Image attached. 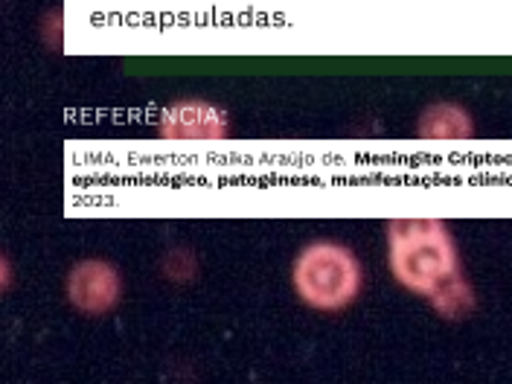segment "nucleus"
Returning a JSON list of instances; mask_svg holds the SVG:
<instances>
[{
  "label": "nucleus",
  "instance_id": "2",
  "mask_svg": "<svg viewBox=\"0 0 512 384\" xmlns=\"http://www.w3.org/2000/svg\"><path fill=\"white\" fill-rule=\"evenodd\" d=\"M364 271L358 256L338 242H312L291 265L297 297L318 312H341L361 294Z\"/></svg>",
  "mask_w": 512,
  "mask_h": 384
},
{
  "label": "nucleus",
  "instance_id": "5",
  "mask_svg": "<svg viewBox=\"0 0 512 384\" xmlns=\"http://www.w3.org/2000/svg\"><path fill=\"white\" fill-rule=\"evenodd\" d=\"M416 134L422 140H466L475 134V120L457 102H431L416 120Z\"/></svg>",
  "mask_w": 512,
  "mask_h": 384
},
{
  "label": "nucleus",
  "instance_id": "1",
  "mask_svg": "<svg viewBox=\"0 0 512 384\" xmlns=\"http://www.w3.org/2000/svg\"><path fill=\"white\" fill-rule=\"evenodd\" d=\"M387 265L393 280L416 297H431L463 274L457 242L440 219L387 222Z\"/></svg>",
  "mask_w": 512,
  "mask_h": 384
},
{
  "label": "nucleus",
  "instance_id": "6",
  "mask_svg": "<svg viewBox=\"0 0 512 384\" xmlns=\"http://www.w3.org/2000/svg\"><path fill=\"white\" fill-rule=\"evenodd\" d=\"M431 309L446 320H463L472 309H475V288L472 283L460 274L454 277L448 286H443L437 294L428 297Z\"/></svg>",
  "mask_w": 512,
  "mask_h": 384
},
{
  "label": "nucleus",
  "instance_id": "3",
  "mask_svg": "<svg viewBox=\"0 0 512 384\" xmlns=\"http://www.w3.org/2000/svg\"><path fill=\"white\" fill-rule=\"evenodd\" d=\"M64 297L79 315H88V318L108 315L111 309H117L123 297V277L108 259H96V256L79 259L67 271Z\"/></svg>",
  "mask_w": 512,
  "mask_h": 384
},
{
  "label": "nucleus",
  "instance_id": "4",
  "mask_svg": "<svg viewBox=\"0 0 512 384\" xmlns=\"http://www.w3.org/2000/svg\"><path fill=\"white\" fill-rule=\"evenodd\" d=\"M230 131L227 111L204 99H181L160 114L163 140H222Z\"/></svg>",
  "mask_w": 512,
  "mask_h": 384
}]
</instances>
